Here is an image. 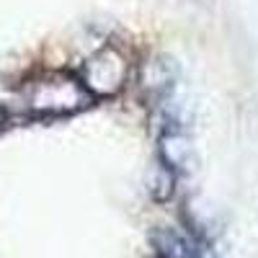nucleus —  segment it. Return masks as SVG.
Returning a JSON list of instances; mask_svg holds the SVG:
<instances>
[{
  "mask_svg": "<svg viewBox=\"0 0 258 258\" xmlns=\"http://www.w3.org/2000/svg\"><path fill=\"white\" fill-rule=\"evenodd\" d=\"M155 250L160 258H199V248L186 232L173 227H163L155 235Z\"/></svg>",
  "mask_w": 258,
  "mask_h": 258,
  "instance_id": "nucleus-1",
  "label": "nucleus"
},
{
  "mask_svg": "<svg viewBox=\"0 0 258 258\" xmlns=\"http://www.w3.org/2000/svg\"><path fill=\"white\" fill-rule=\"evenodd\" d=\"M93 68H101V73H88V85L91 88H101V80L103 83V93H114L119 85H121V75H124V62L119 54L114 52H103L98 54V59H91Z\"/></svg>",
  "mask_w": 258,
  "mask_h": 258,
  "instance_id": "nucleus-2",
  "label": "nucleus"
},
{
  "mask_svg": "<svg viewBox=\"0 0 258 258\" xmlns=\"http://www.w3.org/2000/svg\"><path fill=\"white\" fill-rule=\"evenodd\" d=\"M3 119H6V111H3V106H0V124H3Z\"/></svg>",
  "mask_w": 258,
  "mask_h": 258,
  "instance_id": "nucleus-3",
  "label": "nucleus"
}]
</instances>
